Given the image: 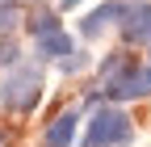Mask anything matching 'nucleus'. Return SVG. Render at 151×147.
Here are the masks:
<instances>
[{
    "label": "nucleus",
    "instance_id": "f257e3e1",
    "mask_svg": "<svg viewBox=\"0 0 151 147\" xmlns=\"http://www.w3.org/2000/svg\"><path fill=\"white\" fill-rule=\"evenodd\" d=\"M101 88H105L109 101H134V97L151 93L147 71L134 63V55H130V50H113L109 59L101 63Z\"/></svg>",
    "mask_w": 151,
    "mask_h": 147
},
{
    "label": "nucleus",
    "instance_id": "f03ea898",
    "mask_svg": "<svg viewBox=\"0 0 151 147\" xmlns=\"http://www.w3.org/2000/svg\"><path fill=\"white\" fill-rule=\"evenodd\" d=\"M42 101V71L34 63H17L4 80H0V105L9 114H29Z\"/></svg>",
    "mask_w": 151,
    "mask_h": 147
},
{
    "label": "nucleus",
    "instance_id": "7ed1b4c3",
    "mask_svg": "<svg viewBox=\"0 0 151 147\" xmlns=\"http://www.w3.org/2000/svg\"><path fill=\"white\" fill-rule=\"evenodd\" d=\"M130 135H134V126L130 118L122 114L118 105H105L97 114L88 118V135H84V147H126Z\"/></svg>",
    "mask_w": 151,
    "mask_h": 147
},
{
    "label": "nucleus",
    "instance_id": "20e7f679",
    "mask_svg": "<svg viewBox=\"0 0 151 147\" xmlns=\"http://www.w3.org/2000/svg\"><path fill=\"white\" fill-rule=\"evenodd\" d=\"M122 38L126 42H151V0H134V4H126V13H122Z\"/></svg>",
    "mask_w": 151,
    "mask_h": 147
},
{
    "label": "nucleus",
    "instance_id": "39448f33",
    "mask_svg": "<svg viewBox=\"0 0 151 147\" xmlns=\"http://www.w3.org/2000/svg\"><path fill=\"white\" fill-rule=\"evenodd\" d=\"M122 13H126V4H118V0H109V4H101V9H92L84 21H80V34L84 38H97V34H105L113 21H122Z\"/></svg>",
    "mask_w": 151,
    "mask_h": 147
},
{
    "label": "nucleus",
    "instance_id": "423d86ee",
    "mask_svg": "<svg viewBox=\"0 0 151 147\" xmlns=\"http://www.w3.org/2000/svg\"><path fill=\"white\" fill-rule=\"evenodd\" d=\"M34 50H38V59H67V55L76 50L71 38H67V30H46V34H38L34 38Z\"/></svg>",
    "mask_w": 151,
    "mask_h": 147
},
{
    "label": "nucleus",
    "instance_id": "0eeeda50",
    "mask_svg": "<svg viewBox=\"0 0 151 147\" xmlns=\"http://www.w3.org/2000/svg\"><path fill=\"white\" fill-rule=\"evenodd\" d=\"M76 122H80V114H76V109L59 114V118L46 126V147H71V143H76Z\"/></svg>",
    "mask_w": 151,
    "mask_h": 147
},
{
    "label": "nucleus",
    "instance_id": "6e6552de",
    "mask_svg": "<svg viewBox=\"0 0 151 147\" xmlns=\"http://www.w3.org/2000/svg\"><path fill=\"white\" fill-rule=\"evenodd\" d=\"M46 30H59V21H55V13H34V17H29V34L38 38V34H46Z\"/></svg>",
    "mask_w": 151,
    "mask_h": 147
},
{
    "label": "nucleus",
    "instance_id": "1a4fd4ad",
    "mask_svg": "<svg viewBox=\"0 0 151 147\" xmlns=\"http://www.w3.org/2000/svg\"><path fill=\"white\" fill-rule=\"evenodd\" d=\"M0 63H4V67H17V42L13 38H0Z\"/></svg>",
    "mask_w": 151,
    "mask_h": 147
},
{
    "label": "nucleus",
    "instance_id": "9d476101",
    "mask_svg": "<svg viewBox=\"0 0 151 147\" xmlns=\"http://www.w3.org/2000/svg\"><path fill=\"white\" fill-rule=\"evenodd\" d=\"M84 63H88V59H84V50H71L67 59H63V71H80Z\"/></svg>",
    "mask_w": 151,
    "mask_h": 147
},
{
    "label": "nucleus",
    "instance_id": "9b49d317",
    "mask_svg": "<svg viewBox=\"0 0 151 147\" xmlns=\"http://www.w3.org/2000/svg\"><path fill=\"white\" fill-rule=\"evenodd\" d=\"M13 21H17V13H13V9H0V30H9Z\"/></svg>",
    "mask_w": 151,
    "mask_h": 147
},
{
    "label": "nucleus",
    "instance_id": "f8f14e48",
    "mask_svg": "<svg viewBox=\"0 0 151 147\" xmlns=\"http://www.w3.org/2000/svg\"><path fill=\"white\" fill-rule=\"evenodd\" d=\"M59 4H63V9H76V4H80V0H59Z\"/></svg>",
    "mask_w": 151,
    "mask_h": 147
},
{
    "label": "nucleus",
    "instance_id": "ddd939ff",
    "mask_svg": "<svg viewBox=\"0 0 151 147\" xmlns=\"http://www.w3.org/2000/svg\"><path fill=\"white\" fill-rule=\"evenodd\" d=\"M147 84H151V67H147Z\"/></svg>",
    "mask_w": 151,
    "mask_h": 147
}]
</instances>
